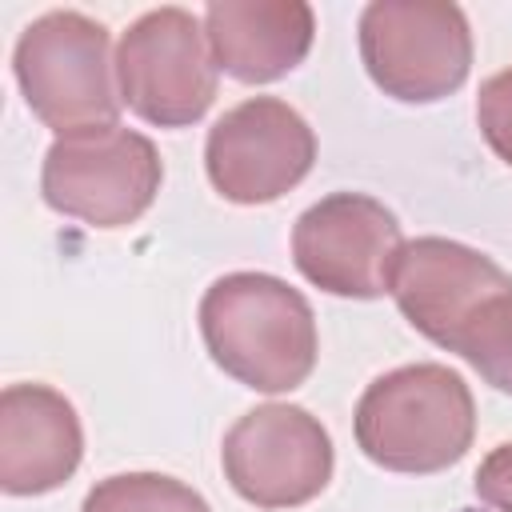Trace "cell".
Listing matches in <instances>:
<instances>
[{
    "mask_svg": "<svg viewBox=\"0 0 512 512\" xmlns=\"http://www.w3.org/2000/svg\"><path fill=\"white\" fill-rule=\"evenodd\" d=\"M200 336L208 356L244 388L292 392L316 368L312 304L268 272H228L200 300Z\"/></svg>",
    "mask_w": 512,
    "mask_h": 512,
    "instance_id": "6da1fadb",
    "label": "cell"
},
{
    "mask_svg": "<svg viewBox=\"0 0 512 512\" xmlns=\"http://www.w3.org/2000/svg\"><path fill=\"white\" fill-rule=\"evenodd\" d=\"M352 428L372 464L428 476L472 448L476 400L464 376L448 364H404L364 388Z\"/></svg>",
    "mask_w": 512,
    "mask_h": 512,
    "instance_id": "7a4b0ae2",
    "label": "cell"
},
{
    "mask_svg": "<svg viewBox=\"0 0 512 512\" xmlns=\"http://www.w3.org/2000/svg\"><path fill=\"white\" fill-rule=\"evenodd\" d=\"M108 28L76 8L36 16L12 52L16 84L32 116L56 136L108 128L120 116V88L112 84Z\"/></svg>",
    "mask_w": 512,
    "mask_h": 512,
    "instance_id": "3957f363",
    "label": "cell"
},
{
    "mask_svg": "<svg viewBox=\"0 0 512 512\" xmlns=\"http://www.w3.org/2000/svg\"><path fill=\"white\" fill-rule=\"evenodd\" d=\"M360 60L392 100H444L472 72L468 16L448 0H372L360 12Z\"/></svg>",
    "mask_w": 512,
    "mask_h": 512,
    "instance_id": "277c9868",
    "label": "cell"
},
{
    "mask_svg": "<svg viewBox=\"0 0 512 512\" xmlns=\"http://www.w3.org/2000/svg\"><path fill=\"white\" fill-rule=\"evenodd\" d=\"M160 180L156 144L144 132L108 124L52 140L40 168V196L60 216L92 228H124L152 208Z\"/></svg>",
    "mask_w": 512,
    "mask_h": 512,
    "instance_id": "5b68a950",
    "label": "cell"
},
{
    "mask_svg": "<svg viewBox=\"0 0 512 512\" xmlns=\"http://www.w3.org/2000/svg\"><path fill=\"white\" fill-rule=\"evenodd\" d=\"M216 56L188 8H152L116 44L120 100L156 128H188L216 100Z\"/></svg>",
    "mask_w": 512,
    "mask_h": 512,
    "instance_id": "8992f818",
    "label": "cell"
},
{
    "mask_svg": "<svg viewBox=\"0 0 512 512\" xmlns=\"http://www.w3.org/2000/svg\"><path fill=\"white\" fill-rule=\"evenodd\" d=\"M224 480L256 508H296L332 480V436L300 404H260L244 412L220 444Z\"/></svg>",
    "mask_w": 512,
    "mask_h": 512,
    "instance_id": "52a82bcc",
    "label": "cell"
},
{
    "mask_svg": "<svg viewBox=\"0 0 512 512\" xmlns=\"http://www.w3.org/2000/svg\"><path fill=\"white\" fill-rule=\"evenodd\" d=\"M316 164V132L276 96H252L228 108L204 140L212 188L232 204H272Z\"/></svg>",
    "mask_w": 512,
    "mask_h": 512,
    "instance_id": "ba28073f",
    "label": "cell"
},
{
    "mask_svg": "<svg viewBox=\"0 0 512 512\" xmlns=\"http://www.w3.org/2000/svg\"><path fill=\"white\" fill-rule=\"evenodd\" d=\"M404 248L396 216L364 192H332L300 212L292 260L308 284L348 300H376L392 284Z\"/></svg>",
    "mask_w": 512,
    "mask_h": 512,
    "instance_id": "9c48e42d",
    "label": "cell"
},
{
    "mask_svg": "<svg viewBox=\"0 0 512 512\" xmlns=\"http://www.w3.org/2000/svg\"><path fill=\"white\" fill-rule=\"evenodd\" d=\"M508 280L512 276L492 256L460 240L420 236L400 248L388 292L420 336L448 348L460 324L468 320V312Z\"/></svg>",
    "mask_w": 512,
    "mask_h": 512,
    "instance_id": "30bf717a",
    "label": "cell"
},
{
    "mask_svg": "<svg viewBox=\"0 0 512 512\" xmlns=\"http://www.w3.org/2000/svg\"><path fill=\"white\" fill-rule=\"evenodd\" d=\"M84 456V428L72 400L48 384H8L0 392V488L40 496L72 480Z\"/></svg>",
    "mask_w": 512,
    "mask_h": 512,
    "instance_id": "8fae6325",
    "label": "cell"
},
{
    "mask_svg": "<svg viewBox=\"0 0 512 512\" xmlns=\"http://www.w3.org/2000/svg\"><path fill=\"white\" fill-rule=\"evenodd\" d=\"M204 32L216 68L240 84H272L304 64L316 16L304 0H212Z\"/></svg>",
    "mask_w": 512,
    "mask_h": 512,
    "instance_id": "7c38bea8",
    "label": "cell"
},
{
    "mask_svg": "<svg viewBox=\"0 0 512 512\" xmlns=\"http://www.w3.org/2000/svg\"><path fill=\"white\" fill-rule=\"evenodd\" d=\"M448 352L464 356L492 388L512 396V280L504 288L488 292L468 312V320L452 336Z\"/></svg>",
    "mask_w": 512,
    "mask_h": 512,
    "instance_id": "4fadbf2b",
    "label": "cell"
},
{
    "mask_svg": "<svg viewBox=\"0 0 512 512\" xmlns=\"http://www.w3.org/2000/svg\"><path fill=\"white\" fill-rule=\"evenodd\" d=\"M80 512H212L208 500L176 476L120 472L88 488Z\"/></svg>",
    "mask_w": 512,
    "mask_h": 512,
    "instance_id": "5bb4252c",
    "label": "cell"
},
{
    "mask_svg": "<svg viewBox=\"0 0 512 512\" xmlns=\"http://www.w3.org/2000/svg\"><path fill=\"white\" fill-rule=\"evenodd\" d=\"M476 124L488 148L512 168V68L488 76L476 96Z\"/></svg>",
    "mask_w": 512,
    "mask_h": 512,
    "instance_id": "9a60e30c",
    "label": "cell"
},
{
    "mask_svg": "<svg viewBox=\"0 0 512 512\" xmlns=\"http://www.w3.org/2000/svg\"><path fill=\"white\" fill-rule=\"evenodd\" d=\"M476 496L496 512H512V440L496 444L476 468Z\"/></svg>",
    "mask_w": 512,
    "mask_h": 512,
    "instance_id": "2e32d148",
    "label": "cell"
}]
</instances>
